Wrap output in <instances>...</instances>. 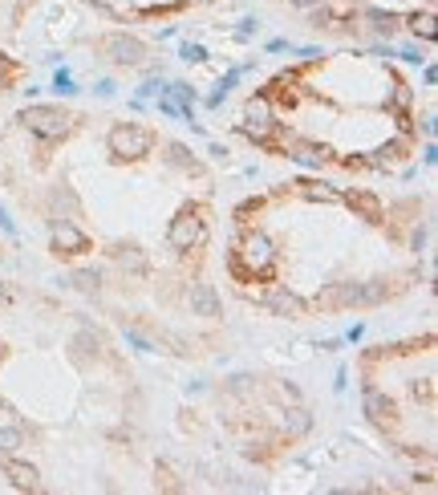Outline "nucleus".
I'll return each instance as SVG.
<instances>
[{"label":"nucleus","mask_w":438,"mask_h":495,"mask_svg":"<svg viewBox=\"0 0 438 495\" xmlns=\"http://www.w3.org/2000/svg\"><path fill=\"white\" fill-rule=\"evenodd\" d=\"M386 300V281H345V284H333L324 288L317 305L324 309H353V305H377Z\"/></svg>","instance_id":"nucleus-1"},{"label":"nucleus","mask_w":438,"mask_h":495,"mask_svg":"<svg viewBox=\"0 0 438 495\" xmlns=\"http://www.w3.org/2000/svg\"><path fill=\"white\" fill-rule=\"evenodd\" d=\"M203 236H207V224H203V212L199 207H183V212L171 219V231H166V240L175 252H191V248L203 244Z\"/></svg>","instance_id":"nucleus-2"},{"label":"nucleus","mask_w":438,"mask_h":495,"mask_svg":"<svg viewBox=\"0 0 438 495\" xmlns=\"http://www.w3.org/2000/svg\"><path fill=\"white\" fill-rule=\"evenodd\" d=\"M20 122H25L32 134H41V138H65L69 126H73V118L65 114V110H57V106H29V110L20 114Z\"/></svg>","instance_id":"nucleus-3"},{"label":"nucleus","mask_w":438,"mask_h":495,"mask_svg":"<svg viewBox=\"0 0 438 495\" xmlns=\"http://www.w3.org/2000/svg\"><path fill=\"white\" fill-rule=\"evenodd\" d=\"M106 142H110V154H118V159H142L154 138H150V130L134 126V122H118Z\"/></svg>","instance_id":"nucleus-4"},{"label":"nucleus","mask_w":438,"mask_h":495,"mask_svg":"<svg viewBox=\"0 0 438 495\" xmlns=\"http://www.w3.org/2000/svg\"><path fill=\"white\" fill-rule=\"evenodd\" d=\"M102 53L110 57V61H118V66H142L146 57V45L138 41V37H126V33H110L102 37Z\"/></svg>","instance_id":"nucleus-5"},{"label":"nucleus","mask_w":438,"mask_h":495,"mask_svg":"<svg viewBox=\"0 0 438 495\" xmlns=\"http://www.w3.org/2000/svg\"><path fill=\"white\" fill-rule=\"evenodd\" d=\"M276 260V252L272 244H268V236L264 231H252V236H243V244H240V264H248L252 272H264V268H272Z\"/></svg>","instance_id":"nucleus-6"},{"label":"nucleus","mask_w":438,"mask_h":495,"mask_svg":"<svg viewBox=\"0 0 438 495\" xmlns=\"http://www.w3.org/2000/svg\"><path fill=\"white\" fill-rule=\"evenodd\" d=\"M85 248H90V236H85L78 224H57V228H53V252H57V256H78Z\"/></svg>","instance_id":"nucleus-7"},{"label":"nucleus","mask_w":438,"mask_h":495,"mask_svg":"<svg viewBox=\"0 0 438 495\" xmlns=\"http://www.w3.org/2000/svg\"><path fill=\"white\" fill-rule=\"evenodd\" d=\"M0 471L13 479V487H20V491H41V475H37V467H29V463L13 459V455H0Z\"/></svg>","instance_id":"nucleus-8"},{"label":"nucleus","mask_w":438,"mask_h":495,"mask_svg":"<svg viewBox=\"0 0 438 495\" xmlns=\"http://www.w3.org/2000/svg\"><path fill=\"white\" fill-rule=\"evenodd\" d=\"M361 410L370 414V422H377V427H389V422H394V402H389L377 386H365V394H361Z\"/></svg>","instance_id":"nucleus-9"},{"label":"nucleus","mask_w":438,"mask_h":495,"mask_svg":"<svg viewBox=\"0 0 438 495\" xmlns=\"http://www.w3.org/2000/svg\"><path fill=\"white\" fill-rule=\"evenodd\" d=\"M345 203H349V207H353V212L365 219V224H382V219H386V207H382V199L370 195V191H349V195H345Z\"/></svg>","instance_id":"nucleus-10"},{"label":"nucleus","mask_w":438,"mask_h":495,"mask_svg":"<svg viewBox=\"0 0 438 495\" xmlns=\"http://www.w3.org/2000/svg\"><path fill=\"white\" fill-rule=\"evenodd\" d=\"M264 305H268L276 317H305V309H308L305 300L296 297V293H288V288H272V293L264 297Z\"/></svg>","instance_id":"nucleus-11"},{"label":"nucleus","mask_w":438,"mask_h":495,"mask_svg":"<svg viewBox=\"0 0 438 495\" xmlns=\"http://www.w3.org/2000/svg\"><path fill=\"white\" fill-rule=\"evenodd\" d=\"M191 313L195 317H219V293L211 284H195L191 288Z\"/></svg>","instance_id":"nucleus-12"},{"label":"nucleus","mask_w":438,"mask_h":495,"mask_svg":"<svg viewBox=\"0 0 438 495\" xmlns=\"http://www.w3.org/2000/svg\"><path fill=\"white\" fill-rule=\"evenodd\" d=\"M365 20L373 25V33H382V37H394L398 25H402V17L398 13H386V8H365Z\"/></svg>","instance_id":"nucleus-13"},{"label":"nucleus","mask_w":438,"mask_h":495,"mask_svg":"<svg viewBox=\"0 0 438 495\" xmlns=\"http://www.w3.org/2000/svg\"><path fill=\"white\" fill-rule=\"evenodd\" d=\"M284 430H288V439L308 434V430H312V414H308L305 406H292V410L284 414Z\"/></svg>","instance_id":"nucleus-14"},{"label":"nucleus","mask_w":438,"mask_h":495,"mask_svg":"<svg viewBox=\"0 0 438 495\" xmlns=\"http://www.w3.org/2000/svg\"><path fill=\"white\" fill-rule=\"evenodd\" d=\"M406 25H410V33L422 37V41H434V37H438V20H434V13H414V17L406 20Z\"/></svg>","instance_id":"nucleus-15"},{"label":"nucleus","mask_w":438,"mask_h":495,"mask_svg":"<svg viewBox=\"0 0 438 495\" xmlns=\"http://www.w3.org/2000/svg\"><path fill=\"white\" fill-rule=\"evenodd\" d=\"M296 187H300V195H305V199H321V203H337V199H341L329 183H296Z\"/></svg>","instance_id":"nucleus-16"},{"label":"nucleus","mask_w":438,"mask_h":495,"mask_svg":"<svg viewBox=\"0 0 438 495\" xmlns=\"http://www.w3.org/2000/svg\"><path fill=\"white\" fill-rule=\"evenodd\" d=\"M292 159H296V163H305V166H321L324 163V150L312 147V142H296V147H292Z\"/></svg>","instance_id":"nucleus-17"},{"label":"nucleus","mask_w":438,"mask_h":495,"mask_svg":"<svg viewBox=\"0 0 438 495\" xmlns=\"http://www.w3.org/2000/svg\"><path fill=\"white\" fill-rule=\"evenodd\" d=\"M20 443H25L20 427H0V455H16V451H20Z\"/></svg>","instance_id":"nucleus-18"},{"label":"nucleus","mask_w":438,"mask_h":495,"mask_svg":"<svg viewBox=\"0 0 438 495\" xmlns=\"http://www.w3.org/2000/svg\"><path fill=\"white\" fill-rule=\"evenodd\" d=\"M73 284H78L81 293H97L102 288V272L97 268H81V272H73Z\"/></svg>","instance_id":"nucleus-19"},{"label":"nucleus","mask_w":438,"mask_h":495,"mask_svg":"<svg viewBox=\"0 0 438 495\" xmlns=\"http://www.w3.org/2000/svg\"><path fill=\"white\" fill-rule=\"evenodd\" d=\"M166 150H171V163H175V166H183V171H195V175L203 171V166H199V163L191 159V150H187V147H178V142H171Z\"/></svg>","instance_id":"nucleus-20"},{"label":"nucleus","mask_w":438,"mask_h":495,"mask_svg":"<svg viewBox=\"0 0 438 495\" xmlns=\"http://www.w3.org/2000/svg\"><path fill=\"white\" fill-rule=\"evenodd\" d=\"M114 260H122V264H130L134 272H142V268H146V260L138 256V248H126V244H118V248H114Z\"/></svg>","instance_id":"nucleus-21"},{"label":"nucleus","mask_w":438,"mask_h":495,"mask_svg":"<svg viewBox=\"0 0 438 495\" xmlns=\"http://www.w3.org/2000/svg\"><path fill=\"white\" fill-rule=\"evenodd\" d=\"M248 122H272V106H268V98L248 102Z\"/></svg>","instance_id":"nucleus-22"},{"label":"nucleus","mask_w":438,"mask_h":495,"mask_svg":"<svg viewBox=\"0 0 438 495\" xmlns=\"http://www.w3.org/2000/svg\"><path fill=\"white\" fill-rule=\"evenodd\" d=\"M240 73H243V69H231V73H227L224 82H219V90H215V94H211V106H219V102L227 98V90H231V85L240 82Z\"/></svg>","instance_id":"nucleus-23"},{"label":"nucleus","mask_w":438,"mask_h":495,"mask_svg":"<svg viewBox=\"0 0 438 495\" xmlns=\"http://www.w3.org/2000/svg\"><path fill=\"white\" fill-rule=\"evenodd\" d=\"M97 8H110V13H118V17H126L130 13V0H94Z\"/></svg>","instance_id":"nucleus-24"},{"label":"nucleus","mask_w":438,"mask_h":495,"mask_svg":"<svg viewBox=\"0 0 438 495\" xmlns=\"http://www.w3.org/2000/svg\"><path fill=\"white\" fill-rule=\"evenodd\" d=\"M126 341H130L134 349H142V353H150V349H154V346H150V341L142 337V333H134V329H126Z\"/></svg>","instance_id":"nucleus-25"},{"label":"nucleus","mask_w":438,"mask_h":495,"mask_svg":"<svg viewBox=\"0 0 438 495\" xmlns=\"http://www.w3.org/2000/svg\"><path fill=\"white\" fill-rule=\"evenodd\" d=\"M183 57H187V61H207V53L199 49V45H191V41L183 45Z\"/></svg>","instance_id":"nucleus-26"},{"label":"nucleus","mask_w":438,"mask_h":495,"mask_svg":"<svg viewBox=\"0 0 438 495\" xmlns=\"http://www.w3.org/2000/svg\"><path fill=\"white\" fill-rule=\"evenodd\" d=\"M57 90H61V94H78V85H73V78H69V73H57Z\"/></svg>","instance_id":"nucleus-27"},{"label":"nucleus","mask_w":438,"mask_h":495,"mask_svg":"<svg viewBox=\"0 0 438 495\" xmlns=\"http://www.w3.org/2000/svg\"><path fill=\"white\" fill-rule=\"evenodd\" d=\"M280 394L288 398V402H300V390H296V386H288V381H284V386H280Z\"/></svg>","instance_id":"nucleus-28"},{"label":"nucleus","mask_w":438,"mask_h":495,"mask_svg":"<svg viewBox=\"0 0 438 495\" xmlns=\"http://www.w3.org/2000/svg\"><path fill=\"white\" fill-rule=\"evenodd\" d=\"M398 57H406V61H414V66H418V61H422V53H418V49H402V53H398Z\"/></svg>","instance_id":"nucleus-29"},{"label":"nucleus","mask_w":438,"mask_h":495,"mask_svg":"<svg viewBox=\"0 0 438 495\" xmlns=\"http://www.w3.org/2000/svg\"><path fill=\"white\" fill-rule=\"evenodd\" d=\"M0 228L8 231V236H13V231H16V228H13V219H8V215H4V207H0Z\"/></svg>","instance_id":"nucleus-30"},{"label":"nucleus","mask_w":438,"mask_h":495,"mask_svg":"<svg viewBox=\"0 0 438 495\" xmlns=\"http://www.w3.org/2000/svg\"><path fill=\"white\" fill-rule=\"evenodd\" d=\"M288 4H296V8H317L321 0H288Z\"/></svg>","instance_id":"nucleus-31"},{"label":"nucleus","mask_w":438,"mask_h":495,"mask_svg":"<svg viewBox=\"0 0 438 495\" xmlns=\"http://www.w3.org/2000/svg\"><path fill=\"white\" fill-rule=\"evenodd\" d=\"M8 82V61H4V57H0V85Z\"/></svg>","instance_id":"nucleus-32"},{"label":"nucleus","mask_w":438,"mask_h":495,"mask_svg":"<svg viewBox=\"0 0 438 495\" xmlns=\"http://www.w3.org/2000/svg\"><path fill=\"white\" fill-rule=\"evenodd\" d=\"M4 300H8V293H4V284H0V305H4Z\"/></svg>","instance_id":"nucleus-33"}]
</instances>
